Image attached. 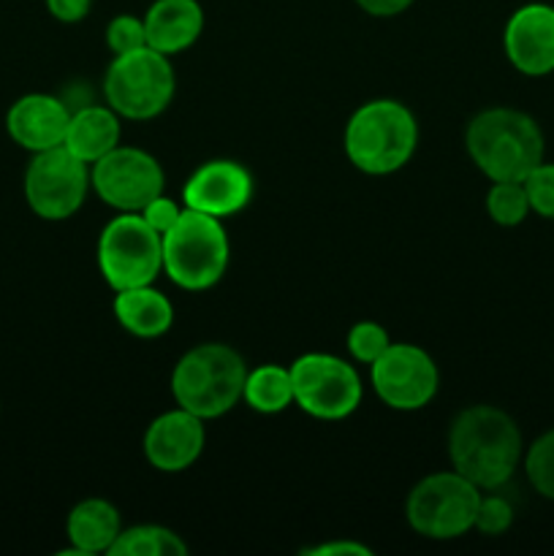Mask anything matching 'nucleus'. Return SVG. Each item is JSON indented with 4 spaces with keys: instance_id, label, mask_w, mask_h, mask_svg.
Instances as JSON below:
<instances>
[{
    "instance_id": "f257e3e1",
    "label": "nucleus",
    "mask_w": 554,
    "mask_h": 556,
    "mask_svg": "<svg viewBox=\"0 0 554 556\" xmlns=\"http://www.w3.org/2000/svg\"><path fill=\"white\" fill-rule=\"evenodd\" d=\"M449 459L481 492H498L525 459V443L508 413L494 405H470L451 421Z\"/></svg>"
},
{
    "instance_id": "f03ea898",
    "label": "nucleus",
    "mask_w": 554,
    "mask_h": 556,
    "mask_svg": "<svg viewBox=\"0 0 554 556\" xmlns=\"http://www.w3.org/2000/svg\"><path fill=\"white\" fill-rule=\"evenodd\" d=\"M543 130L527 112L483 109L467 123L465 150L489 182H525L543 163Z\"/></svg>"
},
{
    "instance_id": "7ed1b4c3",
    "label": "nucleus",
    "mask_w": 554,
    "mask_h": 556,
    "mask_svg": "<svg viewBox=\"0 0 554 556\" xmlns=\"http://www.w3.org/2000/svg\"><path fill=\"white\" fill-rule=\"evenodd\" d=\"M418 147V123L405 103L375 98L362 103L342 134V150L353 168L369 177H389L405 168Z\"/></svg>"
},
{
    "instance_id": "20e7f679",
    "label": "nucleus",
    "mask_w": 554,
    "mask_h": 556,
    "mask_svg": "<svg viewBox=\"0 0 554 556\" xmlns=\"http://www.w3.org/2000/svg\"><path fill=\"white\" fill-rule=\"evenodd\" d=\"M244 378L248 364L242 353L226 342H201L185 351L174 364L168 389L177 407L204 421H215L239 405Z\"/></svg>"
},
{
    "instance_id": "39448f33",
    "label": "nucleus",
    "mask_w": 554,
    "mask_h": 556,
    "mask_svg": "<svg viewBox=\"0 0 554 556\" xmlns=\"http://www.w3.org/2000/svg\"><path fill=\"white\" fill-rule=\"evenodd\" d=\"M231 244L223 220L185 206L182 217L163 233V271L182 291H206L228 269Z\"/></svg>"
},
{
    "instance_id": "423d86ee",
    "label": "nucleus",
    "mask_w": 554,
    "mask_h": 556,
    "mask_svg": "<svg viewBox=\"0 0 554 556\" xmlns=\"http://www.w3.org/2000/svg\"><path fill=\"white\" fill-rule=\"evenodd\" d=\"M177 76L168 54L141 47L128 54H114L103 74V98L123 119L147 123L161 117L174 101Z\"/></svg>"
},
{
    "instance_id": "0eeeda50",
    "label": "nucleus",
    "mask_w": 554,
    "mask_h": 556,
    "mask_svg": "<svg viewBox=\"0 0 554 556\" xmlns=\"http://www.w3.org/2000/svg\"><path fill=\"white\" fill-rule=\"evenodd\" d=\"M481 489L456 470L432 472L411 489L405 519L416 535L427 541H456L476 525Z\"/></svg>"
},
{
    "instance_id": "6e6552de",
    "label": "nucleus",
    "mask_w": 554,
    "mask_h": 556,
    "mask_svg": "<svg viewBox=\"0 0 554 556\" xmlns=\"http://www.w3.org/2000/svg\"><path fill=\"white\" fill-rule=\"evenodd\" d=\"M96 255L112 291L152 286L163 271V237L139 212H119L103 226Z\"/></svg>"
},
{
    "instance_id": "1a4fd4ad",
    "label": "nucleus",
    "mask_w": 554,
    "mask_h": 556,
    "mask_svg": "<svg viewBox=\"0 0 554 556\" xmlns=\"http://www.w3.org/2000/svg\"><path fill=\"white\" fill-rule=\"evenodd\" d=\"M293 405L318 421H345L358 410L364 383L351 362L335 353H302L291 364Z\"/></svg>"
},
{
    "instance_id": "9d476101",
    "label": "nucleus",
    "mask_w": 554,
    "mask_h": 556,
    "mask_svg": "<svg viewBox=\"0 0 554 556\" xmlns=\"http://www.w3.org/2000/svg\"><path fill=\"white\" fill-rule=\"evenodd\" d=\"M90 166L65 147L33 155L25 172V201L41 220L60 223L74 217L90 193Z\"/></svg>"
},
{
    "instance_id": "9b49d317",
    "label": "nucleus",
    "mask_w": 554,
    "mask_h": 556,
    "mask_svg": "<svg viewBox=\"0 0 554 556\" xmlns=\"http://www.w3.org/2000/svg\"><path fill=\"white\" fill-rule=\"evenodd\" d=\"M369 383L386 407L416 413L438 396L440 372L435 358L424 348L411 342H391L369 364Z\"/></svg>"
},
{
    "instance_id": "f8f14e48",
    "label": "nucleus",
    "mask_w": 554,
    "mask_h": 556,
    "mask_svg": "<svg viewBox=\"0 0 554 556\" xmlns=\"http://www.w3.org/2000/svg\"><path fill=\"white\" fill-rule=\"evenodd\" d=\"M90 185L98 199L117 212H141L163 193L166 174L155 155L139 147H114L90 166Z\"/></svg>"
},
{
    "instance_id": "ddd939ff",
    "label": "nucleus",
    "mask_w": 554,
    "mask_h": 556,
    "mask_svg": "<svg viewBox=\"0 0 554 556\" xmlns=\"http://www.w3.org/2000/svg\"><path fill=\"white\" fill-rule=\"evenodd\" d=\"M255 182L253 174L237 161L217 157L196 168L182 188V204L188 210L204 212V215L226 220L239 215L253 201Z\"/></svg>"
},
{
    "instance_id": "4468645a",
    "label": "nucleus",
    "mask_w": 554,
    "mask_h": 556,
    "mask_svg": "<svg viewBox=\"0 0 554 556\" xmlns=\"http://www.w3.org/2000/svg\"><path fill=\"white\" fill-rule=\"evenodd\" d=\"M206 445L204 418L193 413L174 407V410L161 413L144 432V459L155 467L158 472H185L199 462Z\"/></svg>"
},
{
    "instance_id": "2eb2a0df",
    "label": "nucleus",
    "mask_w": 554,
    "mask_h": 556,
    "mask_svg": "<svg viewBox=\"0 0 554 556\" xmlns=\"http://www.w3.org/2000/svg\"><path fill=\"white\" fill-rule=\"evenodd\" d=\"M503 49L519 74H554V5L527 3L516 9L505 22Z\"/></svg>"
},
{
    "instance_id": "dca6fc26",
    "label": "nucleus",
    "mask_w": 554,
    "mask_h": 556,
    "mask_svg": "<svg viewBox=\"0 0 554 556\" xmlns=\"http://www.w3.org/2000/svg\"><path fill=\"white\" fill-rule=\"evenodd\" d=\"M68 123V106L49 92H27V96L16 98L5 112V130H9L11 141L33 155L63 147Z\"/></svg>"
},
{
    "instance_id": "f3484780",
    "label": "nucleus",
    "mask_w": 554,
    "mask_h": 556,
    "mask_svg": "<svg viewBox=\"0 0 554 556\" xmlns=\"http://www.w3.org/2000/svg\"><path fill=\"white\" fill-rule=\"evenodd\" d=\"M147 47L163 54H179L199 41L204 9L199 0H155L144 14Z\"/></svg>"
},
{
    "instance_id": "a211bd4d",
    "label": "nucleus",
    "mask_w": 554,
    "mask_h": 556,
    "mask_svg": "<svg viewBox=\"0 0 554 556\" xmlns=\"http://www.w3.org/2000/svg\"><path fill=\"white\" fill-rule=\"evenodd\" d=\"M119 532H123L119 510L101 497H87L76 503L65 519V535L71 543L68 552L79 556L109 554Z\"/></svg>"
},
{
    "instance_id": "6ab92c4d",
    "label": "nucleus",
    "mask_w": 554,
    "mask_h": 556,
    "mask_svg": "<svg viewBox=\"0 0 554 556\" xmlns=\"http://www.w3.org/2000/svg\"><path fill=\"white\" fill-rule=\"evenodd\" d=\"M112 313L117 324L139 340H158L174 324V304L152 286L114 291Z\"/></svg>"
},
{
    "instance_id": "aec40b11",
    "label": "nucleus",
    "mask_w": 554,
    "mask_h": 556,
    "mask_svg": "<svg viewBox=\"0 0 554 556\" xmlns=\"http://www.w3.org/2000/svg\"><path fill=\"white\" fill-rule=\"evenodd\" d=\"M119 114L112 106H81L79 112H71L68 130H65L63 147L92 166L101 161L106 152L119 147V136H123V123Z\"/></svg>"
},
{
    "instance_id": "412c9836",
    "label": "nucleus",
    "mask_w": 554,
    "mask_h": 556,
    "mask_svg": "<svg viewBox=\"0 0 554 556\" xmlns=\"http://www.w3.org/2000/svg\"><path fill=\"white\" fill-rule=\"evenodd\" d=\"M242 400L261 416H277L293 405V378L291 367L280 364H261L248 369Z\"/></svg>"
},
{
    "instance_id": "4be33fe9",
    "label": "nucleus",
    "mask_w": 554,
    "mask_h": 556,
    "mask_svg": "<svg viewBox=\"0 0 554 556\" xmlns=\"http://www.w3.org/2000/svg\"><path fill=\"white\" fill-rule=\"evenodd\" d=\"M188 543L174 530L161 525L125 527L117 535L109 556H185Z\"/></svg>"
},
{
    "instance_id": "5701e85b",
    "label": "nucleus",
    "mask_w": 554,
    "mask_h": 556,
    "mask_svg": "<svg viewBox=\"0 0 554 556\" xmlns=\"http://www.w3.org/2000/svg\"><path fill=\"white\" fill-rule=\"evenodd\" d=\"M483 206H487V215L503 228L519 226L532 212L525 182H492Z\"/></svg>"
},
{
    "instance_id": "b1692460",
    "label": "nucleus",
    "mask_w": 554,
    "mask_h": 556,
    "mask_svg": "<svg viewBox=\"0 0 554 556\" xmlns=\"http://www.w3.org/2000/svg\"><path fill=\"white\" fill-rule=\"evenodd\" d=\"M525 472L530 486L554 503V429L541 434L525 454Z\"/></svg>"
},
{
    "instance_id": "393cba45",
    "label": "nucleus",
    "mask_w": 554,
    "mask_h": 556,
    "mask_svg": "<svg viewBox=\"0 0 554 556\" xmlns=\"http://www.w3.org/2000/svg\"><path fill=\"white\" fill-rule=\"evenodd\" d=\"M345 345L353 362L369 367V364H373L375 358L391 345V337H389V329L380 326L378 320H358V324H353L351 331H348Z\"/></svg>"
},
{
    "instance_id": "a878e982",
    "label": "nucleus",
    "mask_w": 554,
    "mask_h": 556,
    "mask_svg": "<svg viewBox=\"0 0 554 556\" xmlns=\"http://www.w3.org/2000/svg\"><path fill=\"white\" fill-rule=\"evenodd\" d=\"M106 47L112 54H128L147 47L144 16L117 14L106 25Z\"/></svg>"
},
{
    "instance_id": "bb28decb",
    "label": "nucleus",
    "mask_w": 554,
    "mask_h": 556,
    "mask_svg": "<svg viewBox=\"0 0 554 556\" xmlns=\"http://www.w3.org/2000/svg\"><path fill=\"white\" fill-rule=\"evenodd\" d=\"M511 525H514V508H511L508 500L500 497V494L494 492L481 494V503H478L476 525H473V530L481 532V535L487 538H498V535H505V532L511 530Z\"/></svg>"
},
{
    "instance_id": "cd10ccee",
    "label": "nucleus",
    "mask_w": 554,
    "mask_h": 556,
    "mask_svg": "<svg viewBox=\"0 0 554 556\" xmlns=\"http://www.w3.org/2000/svg\"><path fill=\"white\" fill-rule=\"evenodd\" d=\"M525 188L530 210L546 220H554V163L543 161L541 166L532 168L525 179Z\"/></svg>"
},
{
    "instance_id": "c85d7f7f",
    "label": "nucleus",
    "mask_w": 554,
    "mask_h": 556,
    "mask_svg": "<svg viewBox=\"0 0 554 556\" xmlns=\"http://www.w3.org/2000/svg\"><path fill=\"white\" fill-rule=\"evenodd\" d=\"M182 212H185V204H177V201L161 193L152 201H147V206L139 212V215L144 217L147 226H150L152 231H158L163 237V233H168L174 226H177Z\"/></svg>"
},
{
    "instance_id": "c756f323",
    "label": "nucleus",
    "mask_w": 554,
    "mask_h": 556,
    "mask_svg": "<svg viewBox=\"0 0 554 556\" xmlns=\"http://www.w3.org/2000/svg\"><path fill=\"white\" fill-rule=\"evenodd\" d=\"M47 11L63 25H76V22L87 20L92 9V0H43Z\"/></svg>"
},
{
    "instance_id": "7c9ffc66",
    "label": "nucleus",
    "mask_w": 554,
    "mask_h": 556,
    "mask_svg": "<svg viewBox=\"0 0 554 556\" xmlns=\"http://www.w3.org/2000/svg\"><path fill=\"white\" fill-rule=\"evenodd\" d=\"M416 0H356L358 9L369 16H378V20H389V16H400L402 11H407Z\"/></svg>"
},
{
    "instance_id": "2f4dec72",
    "label": "nucleus",
    "mask_w": 554,
    "mask_h": 556,
    "mask_svg": "<svg viewBox=\"0 0 554 556\" xmlns=\"http://www.w3.org/2000/svg\"><path fill=\"white\" fill-rule=\"evenodd\" d=\"M304 554H310V556H337V554L369 556L373 554V548H367L364 543H356V541H331V543H318V546L307 548Z\"/></svg>"
}]
</instances>
